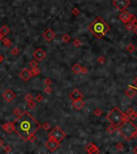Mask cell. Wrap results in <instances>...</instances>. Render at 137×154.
I'll use <instances>...</instances> for the list:
<instances>
[{
  "mask_svg": "<svg viewBox=\"0 0 137 154\" xmlns=\"http://www.w3.org/2000/svg\"><path fill=\"white\" fill-rule=\"evenodd\" d=\"M80 45H81V42L80 40H79L78 39H74V41H73V46L74 47H80Z\"/></svg>",
  "mask_w": 137,
  "mask_h": 154,
  "instance_id": "obj_34",
  "label": "cell"
},
{
  "mask_svg": "<svg viewBox=\"0 0 137 154\" xmlns=\"http://www.w3.org/2000/svg\"><path fill=\"white\" fill-rule=\"evenodd\" d=\"M3 143H4V142H3V140H2L1 138H0V147H1V146H3Z\"/></svg>",
  "mask_w": 137,
  "mask_h": 154,
  "instance_id": "obj_46",
  "label": "cell"
},
{
  "mask_svg": "<svg viewBox=\"0 0 137 154\" xmlns=\"http://www.w3.org/2000/svg\"><path fill=\"white\" fill-rule=\"evenodd\" d=\"M13 125L14 131L24 141H28L29 138L41 128L40 123L27 111H24L13 122Z\"/></svg>",
  "mask_w": 137,
  "mask_h": 154,
  "instance_id": "obj_1",
  "label": "cell"
},
{
  "mask_svg": "<svg viewBox=\"0 0 137 154\" xmlns=\"http://www.w3.org/2000/svg\"><path fill=\"white\" fill-rule=\"evenodd\" d=\"M133 31H134V33L137 35V26H136V27H133Z\"/></svg>",
  "mask_w": 137,
  "mask_h": 154,
  "instance_id": "obj_45",
  "label": "cell"
},
{
  "mask_svg": "<svg viewBox=\"0 0 137 154\" xmlns=\"http://www.w3.org/2000/svg\"><path fill=\"white\" fill-rule=\"evenodd\" d=\"M89 29L97 39H101L110 31V27L103 20V19L98 16L90 24Z\"/></svg>",
  "mask_w": 137,
  "mask_h": 154,
  "instance_id": "obj_2",
  "label": "cell"
},
{
  "mask_svg": "<svg viewBox=\"0 0 137 154\" xmlns=\"http://www.w3.org/2000/svg\"><path fill=\"white\" fill-rule=\"evenodd\" d=\"M131 23L132 24L133 27H136V26H137V19H136V18L133 19L131 21Z\"/></svg>",
  "mask_w": 137,
  "mask_h": 154,
  "instance_id": "obj_39",
  "label": "cell"
},
{
  "mask_svg": "<svg viewBox=\"0 0 137 154\" xmlns=\"http://www.w3.org/2000/svg\"><path fill=\"white\" fill-rule=\"evenodd\" d=\"M79 13H80V11H78V9H77L76 7H74L73 10H72V14L73 15H75V16H77V15H79Z\"/></svg>",
  "mask_w": 137,
  "mask_h": 154,
  "instance_id": "obj_36",
  "label": "cell"
},
{
  "mask_svg": "<svg viewBox=\"0 0 137 154\" xmlns=\"http://www.w3.org/2000/svg\"><path fill=\"white\" fill-rule=\"evenodd\" d=\"M106 119L108 120L111 125L115 126L117 128L123 122L129 119L128 116L124 112H123L119 108L115 107L114 108L110 110L106 116Z\"/></svg>",
  "mask_w": 137,
  "mask_h": 154,
  "instance_id": "obj_4",
  "label": "cell"
},
{
  "mask_svg": "<svg viewBox=\"0 0 137 154\" xmlns=\"http://www.w3.org/2000/svg\"><path fill=\"white\" fill-rule=\"evenodd\" d=\"M125 94H126V96H128V98L132 99V98L136 94V87H135L134 86L129 85L128 88L127 89L126 91H125Z\"/></svg>",
  "mask_w": 137,
  "mask_h": 154,
  "instance_id": "obj_16",
  "label": "cell"
},
{
  "mask_svg": "<svg viewBox=\"0 0 137 154\" xmlns=\"http://www.w3.org/2000/svg\"><path fill=\"white\" fill-rule=\"evenodd\" d=\"M3 57L1 55H0V63H1L2 62H3Z\"/></svg>",
  "mask_w": 137,
  "mask_h": 154,
  "instance_id": "obj_48",
  "label": "cell"
},
{
  "mask_svg": "<svg viewBox=\"0 0 137 154\" xmlns=\"http://www.w3.org/2000/svg\"><path fill=\"white\" fill-rule=\"evenodd\" d=\"M86 150L87 153H90V154H92V153H100L98 148L97 147V146L95 145L94 144L91 143V142H90V143H89L88 145H86Z\"/></svg>",
  "mask_w": 137,
  "mask_h": 154,
  "instance_id": "obj_13",
  "label": "cell"
},
{
  "mask_svg": "<svg viewBox=\"0 0 137 154\" xmlns=\"http://www.w3.org/2000/svg\"><path fill=\"white\" fill-rule=\"evenodd\" d=\"M2 129H3L6 133H11L14 131V125L12 122H7L2 125Z\"/></svg>",
  "mask_w": 137,
  "mask_h": 154,
  "instance_id": "obj_17",
  "label": "cell"
},
{
  "mask_svg": "<svg viewBox=\"0 0 137 154\" xmlns=\"http://www.w3.org/2000/svg\"><path fill=\"white\" fill-rule=\"evenodd\" d=\"M2 41H3V44H4L6 47H10L11 46V41L8 38H3V39H2Z\"/></svg>",
  "mask_w": 137,
  "mask_h": 154,
  "instance_id": "obj_21",
  "label": "cell"
},
{
  "mask_svg": "<svg viewBox=\"0 0 137 154\" xmlns=\"http://www.w3.org/2000/svg\"><path fill=\"white\" fill-rule=\"evenodd\" d=\"M115 149L118 150V151H123L124 149V146L122 143H118L115 145Z\"/></svg>",
  "mask_w": 137,
  "mask_h": 154,
  "instance_id": "obj_27",
  "label": "cell"
},
{
  "mask_svg": "<svg viewBox=\"0 0 137 154\" xmlns=\"http://www.w3.org/2000/svg\"><path fill=\"white\" fill-rule=\"evenodd\" d=\"M35 99H36V100L38 102H40L43 100V96L41 95H37L36 97H35Z\"/></svg>",
  "mask_w": 137,
  "mask_h": 154,
  "instance_id": "obj_42",
  "label": "cell"
},
{
  "mask_svg": "<svg viewBox=\"0 0 137 154\" xmlns=\"http://www.w3.org/2000/svg\"><path fill=\"white\" fill-rule=\"evenodd\" d=\"M61 39H62V41L65 42V43H69L71 39H70V36H69L68 34H65L62 36V38H61Z\"/></svg>",
  "mask_w": 137,
  "mask_h": 154,
  "instance_id": "obj_25",
  "label": "cell"
},
{
  "mask_svg": "<svg viewBox=\"0 0 137 154\" xmlns=\"http://www.w3.org/2000/svg\"><path fill=\"white\" fill-rule=\"evenodd\" d=\"M136 113H137V112H136Z\"/></svg>",
  "mask_w": 137,
  "mask_h": 154,
  "instance_id": "obj_52",
  "label": "cell"
},
{
  "mask_svg": "<svg viewBox=\"0 0 137 154\" xmlns=\"http://www.w3.org/2000/svg\"><path fill=\"white\" fill-rule=\"evenodd\" d=\"M19 76H20L21 79L24 81L28 80V79L31 77V71H29L27 68H23L21 70L20 72H19Z\"/></svg>",
  "mask_w": 137,
  "mask_h": 154,
  "instance_id": "obj_12",
  "label": "cell"
},
{
  "mask_svg": "<svg viewBox=\"0 0 137 154\" xmlns=\"http://www.w3.org/2000/svg\"><path fill=\"white\" fill-rule=\"evenodd\" d=\"M129 119L132 121L133 123L137 126V113L136 112H135L132 108H129L128 110V114Z\"/></svg>",
  "mask_w": 137,
  "mask_h": 154,
  "instance_id": "obj_15",
  "label": "cell"
},
{
  "mask_svg": "<svg viewBox=\"0 0 137 154\" xmlns=\"http://www.w3.org/2000/svg\"><path fill=\"white\" fill-rule=\"evenodd\" d=\"M112 3L119 11H124L127 9V7L131 5V1L130 0H114Z\"/></svg>",
  "mask_w": 137,
  "mask_h": 154,
  "instance_id": "obj_6",
  "label": "cell"
},
{
  "mask_svg": "<svg viewBox=\"0 0 137 154\" xmlns=\"http://www.w3.org/2000/svg\"><path fill=\"white\" fill-rule=\"evenodd\" d=\"M15 93L11 89H7L4 91V92L3 93V97L4 98V100L7 102L12 101L15 98Z\"/></svg>",
  "mask_w": 137,
  "mask_h": 154,
  "instance_id": "obj_9",
  "label": "cell"
},
{
  "mask_svg": "<svg viewBox=\"0 0 137 154\" xmlns=\"http://www.w3.org/2000/svg\"><path fill=\"white\" fill-rule=\"evenodd\" d=\"M116 129L127 141H131L137 137V126L130 119L123 122Z\"/></svg>",
  "mask_w": 137,
  "mask_h": 154,
  "instance_id": "obj_3",
  "label": "cell"
},
{
  "mask_svg": "<svg viewBox=\"0 0 137 154\" xmlns=\"http://www.w3.org/2000/svg\"><path fill=\"white\" fill-rule=\"evenodd\" d=\"M136 51H137V47H136Z\"/></svg>",
  "mask_w": 137,
  "mask_h": 154,
  "instance_id": "obj_51",
  "label": "cell"
},
{
  "mask_svg": "<svg viewBox=\"0 0 137 154\" xmlns=\"http://www.w3.org/2000/svg\"><path fill=\"white\" fill-rule=\"evenodd\" d=\"M126 50L128 51V52L132 53V52H134V51L136 50V47H135V46L133 45L132 43H130V44H128L126 47Z\"/></svg>",
  "mask_w": 137,
  "mask_h": 154,
  "instance_id": "obj_24",
  "label": "cell"
},
{
  "mask_svg": "<svg viewBox=\"0 0 137 154\" xmlns=\"http://www.w3.org/2000/svg\"><path fill=\"white\" fill-rule=\"evenodd\" d=\"M25 100L27 101H29V100H33V97L31 94H27V95L25 96Z\"/></svg>",
  "mask_w": 137,
  "mask_h": 154,
  "instance_id": "obj_37",
  "label": "cell"
},
{
  "mask_svg": "<svg viewBox=\"0 0 137 154\" xmlns=\"http://www.w3.org/2000/svg\"><path fill=\"white\" fill-rule=\"evenodd\" d=\"M19 49L17 48V47H14V48L11 50V53H12V55H16L19 54Z\"/></svg>",
  "mask_w": 137,
  "mask_h": 154,
  "instance_id": "obj_35",
  "label": "cell"
},
{
  "mask_svg": "<svg viewBox=\"0 0 137 154\" xmlns=\"http://www.w3.org/2000/svg\"><path fill=\"white\" fill-rule=\"evenodd\" d=\"M27 106H28L30 108H33L35 106V103L34 101H33V100H29V101H27Z\"/></svg>",
  "mask_w": 137,
  "mask_h": 154,
  "instance_id": "obj_30",
  "label": "cell"
},
{
  "mask_svg": "<svg viewBox=\"0 0 137 154\" xmlns=\"http://www.w3.org/2000/svg\"><path fill=\"white\" fill-rule=\"evenodd\" d=\"M133 152H134V153H136L137 154V146L136 148H135L134 149H133Z\"/></svg>",
  "mask_w": 137,
  "mask_h": 154,
  "instance_id": "obj_47",
  "label": "cell"
},
{
  "mask_svg": "<svg viewBox=\"0 0 137 154\" xmlns=\"http://www.w3.org/2000/svg\"><path fill=\"white\" fill-rule=\"evenodd\" d=\"M116 129H117V128L115 127V126H114L113 125H111V124H110V125H109L108 127L106 128V132H107L108 133L111 134V133H114Z\"/></svg>",
  "mask_w": 137,
  "mask_h": 154,
  "instance_id": "obj_22",
  "label": "cell"
},
{
  "mask_svg": "<svg viewBox=\"0 0 137 154\" xmlns=\"http://www.w3.org/2000/svg\"><path fill=\"white\" fill-rule=\"evenodd\" d=\"M65 136H66V134H65V132L63 131L59 126H56V127L49 133V138L54 140V141L59 142V143L64 139L65 137Z\"/></svg>",
  "mask_w": 137,
  "mask_h": 154,
  "instance_id": "obj_5",
  "label": "cell"
},
{
  "mask_svg": "<svg viewBox=\"0 0 137 154\" xmlns=\"http://www.w3.org/2000/svg\"><path fill=\"white\" fill-rule=\"evenodd\" d=\"M59 145H60V143H59V142L54 141V140H53V139H50V138H49V140H48L46 141V143H45V146H46L50 151H55V150L59 147Z\"/></svg>",
  "mask_w": 137,
  "mask_h": 154,
  "instance_id": "obj_8",
  "label": "cell"
},
{
  "mask_svg": "<svg viewBox=\"0 0 137 154\" xmlns=\"http://www.w3.org/2000/svg\"><path fill=\"white\" fill-rule=\"evenodd\" d=\"M94 116H96V117H100V116L102 114V112L100 108H96L94 110Z\"/></svg>",
  "mask_w": 137,
  "mask_h": 154,
  "instance_id": "obj_28",
  "label": "cell"
},
{
  "mask_svg": "<svg viewBox=\"0 0 137 154\" xmlns=\"http://www.w3.org/2000/svg\"><path fill=\"white\" fill-rule=\"evenodd\" d=\"M133 86L137 88V77L136 78V79H135V80L133 81Z\"/></svg>",
  "mask_w": 137,
  "mask_h": 154,
  "instance_id": "obj_44",
  "label": "cell"
},
{
  "mask_svg": "<svg viewBox=\"0 0 137 154\" xmlns=\"http://www.w3.org/2000/svg\"><path fill=\"white\" fill-rule=\"evenodd\" d=\"M43 36L48 42H50L56 37V33H55L53 30L49 28L44 31V33L43 34Z\"/></svg>",
  "mask_w": 137,
  "mask_h": 154,
  "instance_id": "obj_11",
  "label": "cell"
},
{
  "mask_svg": "<svg viewBox=\"0 0 137 154\" xmlns=\"http://www.w3.org/2000/svg\"><path fill=\"white\" fill-rule=\"evenodd\" d=\"M9 32H10V29L7 25H3V27L0 28V33H1L3 36L7 35V34H9Z\"/></svg>",
  "mask_w": 137,
  "mask_h": 154,
  "instance_id": "obj_19",
  "label": "cell"
},
{
  "mask_svg": "<svg viewBox=\"0 0 137 154\" xmlns=\"http://www.w3.org/2000/svg\"><path fill=\"white\" fill-rule=\"evenodd\" d=\"M125 27H126V29L128 30V31H132V30H133V27H133L132 24L131 23V22H129V23L125 24Z\"/></svg>",
  "mask_w": 137,
  "mask_h": 154,
  "instance_id": "obj_29",
  "label": "cell"
},
{
  "mask_svg": "<svg viewBox=\"0 0 137 154\" xmlns=\"http://www.w3.org/2000/svg\"><path fill=\"white\" fill-rule=\"evenodd\" d=\"M105 60H106V59H105V57L103 56V55H100V56L97 59V61H98L99 63H103L105 62Z\"/></svg>",
  "mask_w": 137,
  "mask_h": 154,
  "instance_id": "obj_32",
  "label": "cell"
},
{
  "mask_svg": "<svg viewBox=\"0 0 137 154\" xmlns=\"http://www.w3.org/2000/svg\"><path fill=\"white\" fill-rule=\"evenodd\" d=\"M73 106L76 110H80L85 106V102L81 99L73 101Z\"/></svg>",
  "mask_w": 137,
  "mask_h": 154,
  "instance_id": "obj_18",
  "label": "cell"
},
{
  "mask_svg": "<svg viewBox=\"0 0 137 154\" xmlns=\"http://www.w3.org/2000/svg\"><path fill=\"white\" fill-rule=\"evenodd\" d=\"M33 56L38 61H41L42 59H44L46 57V52L42 48H37L33 52Z\"/></svg>",
  "mask_w": 137,
  "mask_h": 154,
  "instance_id": "obj_10",
  "label": "cell"
},
{
  "mask_svg": "<svg viewBox=\"0 0 137 154\" xmlns=\"http://www.w3.org/2000/svg\"><path fill=\"white\" fill-rule=\"evenodd\" d=\"M136 93H137V88H136Z\"/></svg>",
  "mask_w": 137,
  "mask_h": 154,
  "instance_id": "obj_50",
  "label": "cell"
},
{
  "mask_svg": "<svg viewBox=\"0 0 137 154\" xmlns=\"http://www.w3.org/2000/svg\"><path fill=\"white\" fill-rule=\"evenodd\" d=\"M41 127H42L43 129H44L45 131H46V130H49V129H50V124L48 123V122H46V123L44 124V125L41 126Z\"/></svg>",
  "mask_w": 137,
  "mask_h": 154,
  "instance_id": "obj_33",
  "label": "cell"
},
{
  "mask_svg": "<svg viewBox=\"0 0 137 154\" xmlns=\"http://www.w3.org/2000/svg\"><path fill=\"white\" fill-rule=\"evenodd\" d=\"M44 92L46 93H51L52 92V88L49 87V86H47V87L44 88Z\"/></svg>",
  "mask_w": 137,
  "mask_h": 154,
  "instance_id": "obj_40",
  "label": "cell"
},
{
  "mask_svg": "<svg viewBox=\"0 0 137 154\" xmlns=\"http://www.w3.org/2000/svg\"><path fill=\"white\" fill-rule=\"evenodd\" d=\"M44 83L46 84L47 86H49L52 83V81H51V79H49V78H46V79H44Z\"/></svg>",
  "mask_w": 137,
  "mask_h": 154,
  "instance_id": "obj_38",
  "label": "cell"
},
{
  "mask_svg": "<svg viewBox=\"0 0 137 154\" xmlns=\"http://www.w3.org/2000/svg\"><path fill=\"white\" fill-rule=\"evenodd\" d=\"M13 113L15 114L16 117H19V116L21 115V112H20V110H19L18 108H15L13 110Z\"/></svg>",
  "mask_w": 137,
  "mask_h": 154,
  "instance_id": "obj_31",
  "label": "cell"
},
{
  "mask_svg": "<svg viewBox=\"0 0 137 154\" xmlns=\"http://www.w3.org/2000/svg\"><path fill=\"white\" fill-rule=\"evenodd\" d=\"M135 18H136V16H135L134 15H132V14H130L126 11H122V13H121L119 15V19L124 24L131 22L133 19H135Z\"/></svg>",
  "mask_w": 137,
  "mask_h": 154,
  "instance_id": "obj_7",
  "label": "cell"
},
{
  "mask_svg": "<svg viewBox=\"0 0 137 154\" xmlns=\"http://www.w3.org/2000/svg\"><path fill=\"white\" fill-rule=\"evenodd\" d=\"M31 71V76L32 75H37L40 73V69L38 68V67H34V68H31V71Z\"/></svg>",
  "mask_w": 137,
  "mask_h": 154,
  "instance_id": "obj_23",
  "label": "cell"
},
{
  "mask_svg": "<svg viewBox=\"0 0 137 154\" xmlns=\"http://www.w3.org/2000/svg\"><path fill=\"white\" fill-rule=\"evenodd\" d=\"M37 65H38V63H37V62L35 60V59H32L30 63H29V66H30L31 68H34V67H36Z\"/></svg>",
  "mask_w": 137,
  "mask_h": 154,
  "instance_id": "obj_26",
  "label": "cell"
},
{
  "mask_svg": "<svg viewBox=\"0 0 137 154\" xmlns=\"http://www.w3.org/2000/svg\"><path fill=\"white\" fill-rule=\"evenodd\" d=\"M81 66L79 64V63H76L73 66L72 70L74 73H79L81 72Z\"/></svg>",
  "mask_w": 137,
  "mask_h": 154,
  "instance_id": "obj_20",
  "label": "cell"
},
{
  "mask_svg": "<svg viewBox=\"0 0 137 154\" xmlns=\"http://www.w3.org/2000/svg\"><path fill=\"white\" fill-rule=\"evenodd\" d=\"M87 71H87V69L86 68V67H81V73H84L85 74V73H87Z\"/></svg>",
  "mask_w": 137,
  "mask_h": 154,
  "instance_id": "obj_43",
  "label": "cell"
},
{
  "mask_svg": "<svg viewBox=\"0 0 137 154\" xmlns=\"http://www.w3.org/2000/svg\"><path fill=\"white\" fill-rule=\"evenodd\" d=\"M83 95L82 93L79 91L78 89H74L73 91L69 94V98L73 101V100H77L79 99H82Z\"/></svg>",
  "mask_w": 137,
  "mask_h": 154,
  "instance_id": "obj_14",
  "label": "cell"
},
{
  "mask_svg": "<svg viewBox=\"0 0 137 154\" xmlns=\"http://www.w3.org/2000/svg\"><path fill=\"white\" fill-rule=\"evenodd\" d=\"M4 151L6 152V153H10V152L11 151V148L8 145L5 146V147H4Z\"/></svg>",
  "mask_w": 137,
  "mask_h": 154,
  "instance_id": "obj_41",
  "label": "cell"
},
{
  "mask_svg": "<svg viewBox=\"0 0 137 154\" xmlns=\"http://www.w3.org/2000/svg\"><path fill=\"white\" fill-rule=\"evenodd\" d=\"M3 35H2V34H1V33H0V41H1V40H2V39H3Z\"/></svg>",
  "mask_w": 137,
  "mask_h": 154,
  "instance_id": "obj_49",
  "label": "cell"
}]
</instances>
